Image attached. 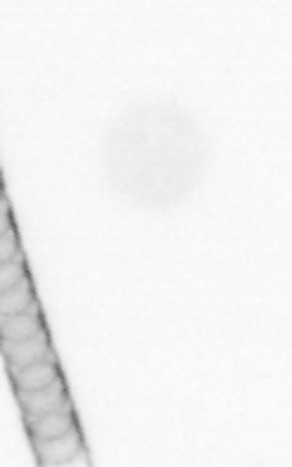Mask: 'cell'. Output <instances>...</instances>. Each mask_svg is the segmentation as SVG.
<instances>
[{"instance_id": "6da1fadb", "label": "cell", "mask_w": 292, "mask_h": 467, "mask_svg": "<svg viewBox=\"0 0 292 467\" xmlns=\"http://www.w3.org/2000/svg\"><path fill=\"white\" fill-rule=\"evenodd\" d=\"M105 176L136 207L167 209L188 200L207 166L203 129L179 107H143L114 121L102 150Z\"/></svg>"}, {"instance_id": "7a4b0ae2", "label": "cell", "mask_w": 292, "mask_h": 467, "mask_svg": "<svg viewBox=\"0 0 292 467\" xmlns=\"http://www.w3.org/2000/svg\"><path fill=\"white\" fill-rule=\"evenodd\" d=\"M31 451L36 458L38 467H67L72 462H78L81 458L89 461V449L81 427L62 437L46 439V441H31Z\"/></svg>"}, {"instance_id": "3957f363", "label": "cell", "mask_w": 292, "mask_h": 467, "mask_svg": "<svg viewBox=\"0 0 292 467\" xmlns=\"http://www.w3.org/2000/svg\"><path fill=\"white\" fill-rule=\"evenodd\" d=\"M15 399H17L19 410H22V420L41 418V415L60 410L72 403V397H69V391H67L65 378H60L57 382L46 387V389H36V391L15 389Z\"/></svg>"}, {"instance_id": "277c9868", "label": "cell", "mask_w": 292, "mask_h": 467, "mask_svg": "<svg viewBox=\"0 0 292 467\" xmlns=\"http://www.w3.org/2000/svg\"><path fill=\"white\" fill-rule=\"evenodd\" d=\"M0 354L5 358L7 368H26L31 363L38 361H55L57 356L50 344L48 330L36 335L31 339H22V342H5L0 339Z\"/></svg>"}, {"instance_id": "5b68a950", "label": "cell", "mask_w": 292, "mask_h": 467, "mask_svg": "<svg viewBox=\"0 0 292 467\" xmlns=\"http://www.w3.org/2000/svg\"><path fill=\"white\" fill-rule=\"evenodd\" d=\"M26 434H29V441H46V439L62 437V434L77 430L78 418L77 410H74V403L65 406L60 410H53V413H46L41 418H31L25 420Z\"/></svg>"}, {"instance_id": "8992f818", "label": "cell", "mask_w": 292, "mask_h": 467, "mask_svg": "<svg viewBox=\"0 0 292 467\" xmlns=\"http://www.w3.org/2000/svg\"><path fill=\"white\" fill-rule=\"evenodd\" d=\"M46 320H43V311L38 299L26 308L25 314L15 316H0V339L5 342H22V339H31L46 332Z\"/></svg>"}, {"instance_id": "52a82bcc", "label": "cell", "mask_w": 292, "mask_h": 467, "mask_svg": "<svg viewBox=\"0 0 292 467\" xmlns=\"http://www.w3.org/2000/svg\"><path fill=\"white\" fill-rule=\"evenodd\" d=\"M7 373H10V379H13V387L19 391L46 389V387H50L60 378H65L57 358L55 361L31 363L26 368H7Z\"/></svg>"}, {"instance_id": "ba28073f", "label": "cell", "mask_w": 292, "mask_h": 467, "mask_svg": "<svg viewBox=\"0 0 292 467\" xmlns=\"http://www.w3.org/2000/svg\"><path fill=\"white\" fill-rule=\"evenodd\" d=\"M34 302H36L34 283H31V278H25L19 285L10 287V290L0 292V316L25 314Z\"/></svg>"}, {"instance_id": "9c48e42d", "label": "cell", "mask_w": 292, "mask_h": 467, "mask_svg": "<svg viewBox=\"0 0 292 467\" xmlns=\"http://www.w3.org/2000/svg\"><path fill=\"white\" fill-rule=\"evenodd\" d=\"M25 278H29V268H26V256H17L5 264H0V292L10 290L19 285Z\"/></svg>"}, {"instance_id": "30bf717a", "label": "cell", "mask_w": 292, "mask_h": 467, "mask_svg": "<svg viewBox=\"0 0 292 467\" xmlns=\"http://www.w3.org/2000/svg\"><path fill=\"white\" fill-rule=\"evenodd\" d=\"M22 244H19V235H17V228L13 231H7L5 235H0V264H5L10 259H17L22 256Z\"/></svg>"}, {"instance_id": "8fae6325", "label": "cell", "mask_w": 292, "mask_h": 467, "mask_svg": "<svg viewBox=\"0 0 292 467\" xmlns=\"http://www.w3.org/2000/svg\"><path fill=\"white\" fill-rule=\"evenodd\" d=\"M15 221H13V209H10V202L7 197L0 200V235H5L7 231H13Z\"/></svg>"}, {"instance_id": "7c38bea8", "label": "cell", "mask_w": 292, "mask_h": 467, "mask_svg": "<svg viewBox=\"0 0 292 467\" xmlns=\"http://www.w3.org/2000/svg\"><path fill=\"white\" fill-rule=\"evenodd\" d=\"M3 197H5V188L0 185V200H3Z\"/></svg>"}, {"instance_id": "4fadbf2b", "label": "cell", "mask_w": 292, "mask_h": 467, "mask_svg": "<svg viewBox=\"0 0 292 467\" xmlns=\"http://www.w3.org/2000/svg\"><path fill=\"white\" fill-rule=\"evenodd\" d=\"M0 185H3V176H0Z\"/></svg>"}]
</instances>
